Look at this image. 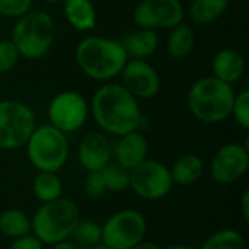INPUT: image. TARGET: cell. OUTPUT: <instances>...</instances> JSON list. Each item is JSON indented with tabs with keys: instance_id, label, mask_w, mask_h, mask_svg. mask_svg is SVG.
<instances>
[{
	"instance_id": "cell-1",
	"label": "cell",
	"mask_w": 249,
	"mask_h": 249,
	"mask_svg": "<svg viewBox=\"0 0 249 249\" xmlns=\"http://www.w3.org/2000/svg\"><path fill=\"white\" fill-rule=\"evenodd\" d=\"M89 114L104 133L115 137L136 131L142 124L137 98L117 82H105L96 89L89 104Z\"/></svg>"
},
{
	"instance_id": "cell-2",
	"label": "cell",
	"mask_w": 249,
	"mask_h": 249,
	"mask_svg": "<svg viewBox=\"0 0 249 249\" xmlns=\"http://www.w3.org/2000/svg\"><path fill=\"white\" fill-rule=\"evenodd\" d=\"M74 58L82 73L98 82H109L120 76L128 60L120 41L105 36L83 38L76 47Z\"/></svg>"
},
{
	"instance_id": "cell-3",
	"label": "cell",
	"mask_w": 249,
	"mask_h": 249,
	"mask_svg": "<svg viewBox=\"0 0 249 249\" xmlns=\"http://www.w3.org/2000/svg\"><path fill=\"white\" fill-rule=\"evenodd\" d=\"M233 98V85L207 76L193 83L187 95V105L196 120L204 124H219L231 117Z\"/></svg>"
},
{
	"instance_id": "cell-4",
	"label": "cell",
	"mask_w": 249,
	"mask_h": 249,
	"mask_svg": "<svg viewBox=\"0 0 249 249\" xmlns=\"http://www.w3.org/2000/svg\"><path fill=\"white\" fill-rule=\"evenodd\" d=\"M79 219L77 204L67 197H60L39 206L31 217V232L44 245L51 247L69 241Z\"/></svg>"
},
{
	"instance_id": "cell-5",
	"label": "cell",
	"mask_w": 249,
	"mask_h": 249,
	"mask_svg": "<svg viewBox=\"0 0 249 249\" xmlns=\"http://www.w3.org/2000/svg\"><path fill=\"white\" fill-rule=\"evenodd\" d=\"M54 38V19L44 10H29L22 15L18 18L12 31V42L20 57L28 60L42 58L51 50Z\"/></svg>"
},
{
	"instance_id": "cell-6",
	"label": "cell",
	"mask_w": 249,
	"mask_h": 249,
	"mask_svg": "<svg viewBox=\"0 0 249 249\" xmlns=\"http://www.w3.org/2000/svg\"><path fill=\"white\" fill-rule=\"evenodd\" d=\"M25 146L28 159L36 171L58 172L69 159L67 134L51 124L36 125Z\"/></svg>"
},
{
	"instance_id": "cell-7",
	"label": "cell",
	"mask_w": 249,
	"mask_h": 249,
	"mask_svg": "<svg viewBox=\"0 0 249 249\" xmlns=\"http://www.w3.org/2000/svg\"><path fill=\"white\" fill-rule=\"evenodd\" d=\"M35 127V114L26 104L15 99L0 101V150L25 146Z\"/></svg>"
},
{
	"instance_id": "cell-8",
	"label": "cell",
	"mask_w": 249,
	"mask_h": 249,
	"mask_svg": "<svg viewBox=\"0 0 249 249\" xmlns=\"http://www.w3.org/2000/svg\"><path fill=\"white\" fill-rule=\"evenodd\" d=\"M101 226V242L111 249H131L144 241L147 232L144 216L133 209L115 212Z\"/></svg>"
},
{
	"instance_id": "cell-9",
	"label": "cell",
	"mask_w": 249,
	"mask_h": 249,
	"mask_svg": "<svg viewBox=\"0 0 249 249\" xmlns=\"http://www.w3.org/2000/svg\"><path fill=\"white\" fill-rule=\"evenodd\" d=\"M169 168L155 159H144L130 171V187L133 193L146 201L165 198L172 190Z\"/></svg>"
},
{
	"instance_id": "cell-10",
	"label": "cell",
	"mask_w": 249,
	"mask_h": 249,
	"mask_svg": "<svg viewBox=\"0 0 249 249\" xmlns=\"http://www.w3.org/2000/svg\"><path fill=\"white\" fill-rule=\"evenodd\" d=\"M89 117V104L83 95L76 90H63L57 93L48 105V120L53 127L64 134L80 130Z\"/></svg>"
},
{
	"instance_id": "cell-11",
	"label": "cell",
	"mask_w": 249,
	"mask_h": 249,
	"mask_svg": "<svg viewBox=\"0 0 249 249\" xmlns=\"http://www.w3.org/2000/svg\"><path fill=\"white\" fill-rule=\"evenodd\" d=\"M249 168L248 143H226L210 160V177L216 184L231 185L239 181Z\"/></svg>"
},
{
	"instance_id": "cell-12",
	"label": "cell",
	"mask_w": 249,
	"mask_h": 249,
	"mask_svg": "<svg viewBox=\"0 0 249 249\" xmlns=\"http://www.w3.org/2000/svg\"><path fill=\"white\" fill-rule=\"evenodd\" d=\"M133 20L143 29H171L184 20V7L179 0H142L133 12Z\"/></svg>"
},
{
	"instance_id": "cell-13",
	"label": "cell",
	"mask_w": 249,
	"mask_h": 249,
	"mask_svg": "<svg viewBox=\"0 0 249 249\" xmlns=\"http://www.w3.org/2000/svg\"><path fill=\"white\" fill-rule=\"evenodd\" d=\"M120 76L121 85L137 99L155 98L160 90V77L147 60L128 58Z\"/></svg>"
},
{
	"instance_id": "cell-14",
	"label": "cell",
	"mask_w": 249,
	"mask_h": 249,
	"mask_svg": "<svg viewBox=\"0 0 249 249\" xmlns=\"http://www.w3.org/2000/svg\"><path fill=\"white\" fill-rule=\"evenodd\" d=\"M80 165L88 171H102L112 158V146L108 137L101 131H89L86 133L77 150Z\"/></svg>"
},
{
	"instance_id": "cell-15",
	"label": "cell",
	"mask_w": 249,
	"mask_h": 249,
	"mask_svg": "<svg viewBox=\"0 0 249 249\" xmlns=\"http://www.w3.org/2000/svg\"><path fill=\"white\" fill-rule=\"evenodd\" d=\"M149 144L147 139L139 130L120 136L115 146L112 147V155L115 162L123 168L131 171L137 165H140L144 159H147Z\"/></svg>"
},
{
	"instance_id": "cell-16",
	"label": "cell",
	"mask_w": 249,
	"mask_h": 249,
	"mask_svg": "<svg viewBox=\"0 0 249 249\" xmlns=\"http://www.w3.org/2000/svg\"><path fill=\"white\" fill-rule=\"evenodd\" d=\"M118 41L127 58L146 60L150 55H153L159 47L158 32L143 28H136L133 31L125 32Z\"/></svg>"
},
{
	"instance_id": "cell-17",
	"label": "cell",
	"mask_w": 249,
	"mask_h": 249,
	"mask_svg": "<svg viewBox=\"0 0 249 249\" xmlns=\"http://www.w3.org/2000/svg\"><path fill=\"white\" fill-rule=\"evenodd\" d=\"M212 70L214 77L233 85L245 73V58L235 48H223L213 57Z\"/></svg>"
},
{
	"instance_id": "cell-18",
	"label": "cell",
	"mask_w": 249,
	"mask_h": 249,
	"mask_svg": "<svg viewBox=\"0 0 249 249\" xmlns=\"http://www.w3.org/2000/svg\"><path fill=\"white\" fill-rule=\"evenodd\" d=\"M63 12L69 25L80 32L96 26L98 13L90 0H63Z\"/></svg>"
},
{
	"instance_id": "cell-19",
	"label": "cell",
	"mask_w": 249,
	"mask_h": 249,
	"mask_svg": "<svg viewBox=\"0 0 249 249\" xmlns=\"http://www.w3.org/2000/svg\"><path fill=\"white\" fill-rule=\"evenodd\" d=\"M172 184L179 187H190L200 181L204 174V162L198 155L188 153L178 158L172 168H169Z\"/></svg>"
},
{
	"instance_id": "cell-20",
	"label": "cell",
	"mask_w": 249,
	"mask_h": 249,
	"mask_svg": "<svg viewBox=\"0 0 249 249\" xmlns=\"http://www.w3.org/2000/svg\"><path fill=\"white\" fill-rule=\"evenodd\" d=\"M196 35L191 25L185 23L184 20L177 26L171 28V34L166 41V51L175 60H182L188 57L194 48Z\"/></svg>"
},
{
	"instance_id": "cell-21",
	"label": "cell",
	"mask_w": 249,
	"mask_h": 249,
	"mask_svg": "<svg viewBox=\"0 0 249 249\" xmlns=\"http://www.w3.org/2000/svg\"><path fill=\"white\" fill-rule=\"evenodd\" d=\"M32 193L39 203H50L63 197V182L57 172L38 171L32 181Z\"/></svg>"
},
{
	"instance_id": "cell-22",
	"label": "cell",
	"mask_w": 249,
	"mask_h": 249,
	"mask_svg": "<svg viewBox=\"0 0 249 249\" xmlns=\"http://www.w3.org/2000/svg\"><path fill=\"white\" fill-rule=\"evenodd\" d=\"M0 233L16 239L31 233V217L20 209H7L0 213Z\"/></svg>"
},
{
	"instance_id": "cell-23",
	"label": "cell",
	"mask_w": 249,
	"mask_h": 249,
	"mask_svg": "<svg viewBox=\"0 0 249 249\" xmlns=\"http://www.w3.org/2000/svg\"><path fill=\"white\" fill-rule=\"evenodd\" d=\"M229 6V0H193L190 18L197 25H210L217 20Z\"/></svg>"
},
{
	"instance_id": "cell-24",
	"label": "cell",
	"mask_w": 249,
	"mask_h": 249,
	"mask_svg": "<svg viewBox=\"0 0 249 249\" xmlns=\"http://www.w3.org/2000/svg\"><path fill=\"white\" fill-rule=\"evenodd\" d=\"M71 242L77 248H90L96 244H101L102 239V226L92 219H79L73 233L70 236Z\"/></svg>"
},
{
	"instance_id": "cell-25",
	"label": "cell",
	"mask_w": 249,
	"mask_h": 249,
	"mask_svg": "<svg viewBox=\"0 0 249 249\" xmlns=\"http://www.w3.org/2000/svg\"><path fill=\"white\" fill-rule=\"evenodd\" d=\"M200 249H247V244L238 231L222 229L209 236Z\"/></svg>"
},
{
	"instance_id": "cell-26",
	"label": "cell",
	"mask_w": 249,
	"mask_h": 249,
	"mask_svg": "<svg viewBox=\"0 0 249 249\" xmlns=\"http://www.w3.org/2000/svg\"><path fill=\"white\" fill-rule=\"evenodd\" d=\"M102 175L107 184V190L111 193H121L130 187V171L117 162H109L102 169Z\"/></svg>"
},
{
	"instance_id": "cell-27",
	"label": "cell",
	"mask_w": 249,
	"mask_h": 249,
	"mask_svg": "<svg viewBox=\"0 0 249 249\" xmlns=\"http://www.w3.org/2000/svg\"><path fill=\"white\" fill-rule=\"evenodd\" d=\"M231 117L235 118L238 125H241L244 130L249 128V90L242 89L241 92L235 93Z\"/></svg>"
},
{
	"instance_id": "cell-28",
	"label": "cell",
	"mask_w": 249,
	"mask_h": 249,
	"mask_svg": "<svg viewBox=\"0 0 249 249\" xmlns=\"http://www.w3.org/2000/svg\"><path fill=\"white\" fill-rule=\"evenodd\" d=\"M83 193L90 200H101L108 193L102 171H90L86 174L83 181Z\"/></svg>"
},
{
	"instance_id": "cell-29",
	"label": "cell",
	"mask_w": 249,
	"mask_h": 249,
	"mask_svg": "<svg viewBox=\"0 0 249 249\" xmlns=\"http://www.w3.org/2000/svg\"><path fill=\"white\" fill-rule=\"evenodd\" d=\"M20 54L12 39H1L0 41V74L13 70L18 64Z\"/></svg>"
},
{
	"instance_id": "cell-30",
	"label": "cell",
	"mask_w": 249,
	"mask_h": 249,
	"mask_svg": "<svg viewBox=\"0 0 249 249\" xmlns=\"http://www.w3.org/2000/svg\"><path fill=\"white\" fill-rule=\"evenodd\" d=\"M32 7V0H0V15L6 18H20Z\"/></svg>"
},
{
	"instance_id": "cell-31",
	"label": "cell",
	"mask_w": 249,
	"mask_h": 249,
	"mask_svg": "<svg viewBox=\"0 0 249 249\" xmlns=\"http://www.w3.org/2000/svg\"><path fill=\"white\" fill-rule=\"evenodd\" d=\"M7 249H44V244L32 233H28L25 236L12 239Z\"/></svg>"
},
{
	"instance_id": "cell-32",
	"label": "cell",
	"mask_w": 249,
	"mask_h": 249,
	"mask_svg": "<svg viewBox=\"0 0 249 249\" xmlns=\"http://www.w3.org/2000/svg\"><path fill=\"white\" fill-rule=\"evenodd\" d=\"M241 213L245 222H249V190H245L241 197Z\"/></svg>"
},
{
	"instance_id": "cell-33",
	"label": "cell",
	"mask_w": 249,
	"mask_h": 249,
	"mask_svg": "<svg viewBox=\"0 0 249 249\" xmlns=\"http://www.w3.org/2000/svg\"><path fill=\"white\" fill-rule=\"evenodd\" d=\"M51 249H80L77 248V245H74L70 239L69 241H63V242H58L55 245H51Z\"/></svg>"
},
{
	"instance_id": "cell-34",
	"label": "cell",
	"mask_w": 249,
	"mask_h": 249,
	"mask_svg": "<svg viewBox=\"0 0 249 249\" xmlns=\"http://www.w3.org/2000/svg\"><path fill=\"white\" fill-rule=\"evenodd\" d=\"M131 249H160L155 242L150 241H142L140 244H137L136 247H133Z\"/></svg>"
},
{
	"instance_id": "cell-35",
	"label": "cell",
	"mask_w": 249,
	"mask_h": 249,
	"mask_svg": "<svg viewBox=\"0 0 249 249\" xmlns=\"http://www.w3.org/2000/svg\"><path fill=\"white\" fill-rule=\"evenodd\" d=\"M163 249H196L193 247H188V245H184V244H172V245H168Z\"/></svg>"
},
{
	"instance_id": "cell-36",
	"label": "cell",
	"mask_w": 249,
	"mask_h": 249,
	"mask_svg": "<svg viewBox=\"0 0 249 249\" xmlns=\"http://www.w3.org/2000/svg\"><path fill=\"white\" fill-rule=\"evenodd\" d=\"M88 249H111V248H108L107 245H104V244L101 242V244H96V245H93V247H90V248H88Z\"/></svg>"
},
{
	"instance_id": "cell-37",
	"label": "cell",
	"mask_w": 249,
	"mask_h": 249,
	"mask_svg": "<svg viewBox=\"0 0 249 249\" xmlns=\"http://www.w3.org/2000/svg\"><path fill=\"white\" fill-rule=\"evenodd\" d=\"M44 1H47V3H60L63 0H44Z\"/></svg>"
}]
</instances>
